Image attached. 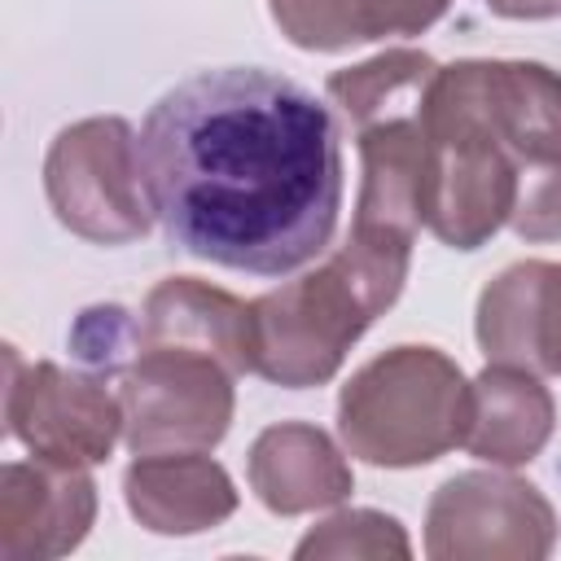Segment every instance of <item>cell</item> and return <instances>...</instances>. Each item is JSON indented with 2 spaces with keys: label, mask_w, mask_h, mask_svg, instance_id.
<instances>
[{
  "label": "cell",
  "mask_w": 561,
  "mask_h": 561,
  "mask_svg": "<svg viewBox=\"0 0 561 561\" xmlns=\"http://www.w3.org/2000/svg\"><path fill=\"white\" fill-rule=\"evenodd\" d=\"M44 193L61 228L96 245L136 241L153 224L140 136L118 114H96L57 131L44 158Z\"/></svg>",
  "instance_id": "8992f818"
},
{
  "label": "cell",
  "mask_w": 561,
  "mask_h": 561,
  "mask_svg": "<svg viewBox=\"0 0 561 561\" xmlns=\"http://www.w3.org/2000/svg\"><path fill=\"white\" fill-rule=\"evenodd\" d=\"M473 329L486 364L561 377V263L526 259L504 267L482 289Z\"/></svg>",
  "instance_id": "8fae6325"
},
{
  "label": "cell",
  "mask_w": 561,
  "mask_h": 561,
  "mask_svg": "<svg viewBox=\"0 0 561 561\" xmlns=\"http://www.w3.org/2000/svg\"><path fill=\"white\" fill-rule=\"evenodd\" d=\"M552 543L557 513L526 478L469 469L430 495L425 552L434 561H543Z\"/></svg>",
  "instance_id": "ba28073f"
},
{
  "label": "cell",
  "mask_w": 561,
  "mask_h": 561,
  "mask_svg": "<svg viewBox=\"0 0 561 561\" xmlns=\"http://www.w3.org/2000/svg\"><path fill=\"white\" fill-rule=\"evenodd\" d=\"M412 241L355 232L316 272L250 302L254 373L285 390L337 377L359 333L403 294Z\"/></svg>",
  "instance_id": "7a4b0ae2"
},
{
  "label": "cell",
  "mask_w": 561,
  "mask_h": 561,
  "mask_svg": "<svg viewBox=\"0 0 561 561\" xmlns=\"http://www.w3.org/2000/svg\"><path fill=\"white\" fill-rule=\"evenodd\" d=\"M4 421L31 451L66 465L110 460L123 434V399L110 394V377L92 368L22 364L18 346H4Z\"/></svg>",
  "instance_id": "9c48e42d"
},
{
  "label": "cell",
  "mask_w": 561,
  "mask_h": 561,
  "mask_svg": "<svg viewBox=\"0 0 561 561\" xmlns=\"http://www.w3.org/2000/svg\"><path fill=\"white\" fill-rule=\"evenodd\" d=\"M140 162L171 245L202 263L289 276L337 228V123L276 70L224 66L180 79L145 114Z\"/></svg>",
  "instance_id": "6da1fadb"
},
{
  "label": "cell",
  "mask_w": 561,
  "mask_h": 561,
  "mask_svg": "<svg viewBox=\"0 0 561 561\" xmlns=\"http://www.w3.org/2000/svg\"><path fill=\"white\" fill-rule=\"evenodd\" d=\"M447 4L451 0H267L280 35L307 53L421 35L447 13Z\"/></svg>",
  "instance_id": "e0dca14e"
},
{
  "label": "cell",
  "mask_w": 561,
  "mask_h": 561,
  "mask_svg": "<svg viewBox=\"0 0 561 561\" xmlns=\"http://www.w3.org/2000/svg\"><path fill=\"white\" fill-rule=\"evenodd\" d=\"M491 13L513 18V22H539V18H557L561 0H482Z\"/></svg>",
  "instance_id": "44dd1931"
},
{
  "label": "cell",
  "mask_w": 561,
  "mask_h": 561,
  "mask_svg": "<svg viewBox=\"0 0 561 561\" xmlns=\"http://www.w3.org/2000/svg\"><path fill=\"white\" fill-rule=\"evenodd\" d=\"M473 101L517 167L508 228L522 241H561V75L543 61L469 57Z\"/></svg>",
  "instance_id": "5b68a950"
},
{
  "label": "cell",
  "mask_w": 561,
  "mask_h": 561,
  "mask_svg": "<svg viewBox=\"0 0 561 561\" xmlns=\"http://www.w3.org/2000/svg\"><path fill=\"white\" fill-rule=\"evenodd\" d=\"M232 368L175 346H140L118 373L123 443L131 456L210 451L232 425Z\"/></svg>",
  "instance_id": "52a82bcc"
},
{
  "label": "cell",
  "mask_w": 561,
  "mask_h": 561,
  "mask_svg": "<svg viewBox=\"0 0 561 561\" xmlns=\"http://www.w3.org/2000/svg\"><path fill=\"white\" fill-rule=\"evenodd\" d=\"M434 75H438V61L430 53L386 48V53L359 61V66L333 70L329 83H324V92L342 110V118L351 123V131H359V127H373L381 118L421 114Z\"/></svg>",
  "instance_id": "ac0fdd59"
},
{
  "label": "cell",
  "mask_w": 561,
  "mask_h": 561,
  "mask_svg": "<svg viewBox=\"0 0 561 561\" xmlns=\"http://www.w3.org/2000/svg\"><path fill=\"white\" fill-rule=\"evenodd\" d=\"M294 557L302 561H324V557H412V543L403 535V526L390 513L377 508H342L333 517H324L320 526H311Z\"/></svg>",
  "instance_id": "d6986e66"
},
{
  "label": "cell",
  "mask_w": 561,
  "mask_h": 561,
  "mask_svg": "<svg viewBox=\"0 0 561 561\" xmlns=\"http://www.w3.org/2000/svg\"><path fill=\"white\" fill-rule=\"evenodd\" d=\"M421 224L451 250L486 245L517 206V167L482 123L469 61L438 66L425 110Z\"/></svg>",
  "instance_id": "277c9868"
},
{
  "label": "cell",
  "mask_w": 561,
  "mask_h": 561,
  "mask_svg": "<svg viewBox=\"0 0 561 561\" xmlns=\"http://www.w3.org/2000/svg\"><path fill=\"white\" fill-rule=\"evenodd\" d=\"M245 473H250V491L276 517L333 508L355 486V473L337 451V443L307 421L267 425L250 447Z\"/></svg>",
  "instance_id": "5bb4252c"
},
{
  "label": "cell",
  "mask_w": 561,
  "mask_h": 561,
  "mask_svg": "<svg viewBox=\"0 0 561 561\" xmlns=\"http://www.w3.org/2000/svg\"><path fill=\"white\" fill-rule=\"evenodd\" d=\"M123 500L153 535H197L237 513V486L206 451L136 456L123 473Z\"/></svg>",
  "instance_id": "4fadbf2b"
},
{
  "label": "cell",
  "mask_w": 561,
  "mask_h": 561,
  "mask_svg": "<svg viewBox=\"0 0 561 561\" xmlns=\"http://www.w3.org/2000/svg\"><path fill=\"white\" fill-rule=\"evenodd\" d=\"M557 425V403L539 373L517 364H486L473 377V421L465 434L469 456L486 465H526L543 451Z\"/></svg>",
  "instance_id": "2e32d148"
},
{
  "label": "cell",
  "mask_w": 561,
  "mask_h": 561,
  "mask_svg": "<svg viewBox=\"0 0 561 561\" xmlns=\"http://www.w3.org/2000/svg\"><path fill=\"white\" fill-rule=\"evenodd\" d=\"M96 522V482L88 465L48 456L9 460L0 469V557L53 561L83 543Z\"/></svg>",
  "instance_id": "30bf717a"
},
{
  "label": "cell",
  "mask_w": 561,
  "mask_h": 561,
  "mask_svg": "<svg viewBox=\"0 0 561 561\" xmlns=\"http://www.w3.org/2000/svg\"><path fill=\"white\" fill-rule=\"evenodd\" d=\"M140 346L197 351L241 377L254 373V316L228 289L197 276H167L140 307Z\"/></svg>",
  "instance_id": "7c38bea8"
},
{
  "label": "cell",
  "mask_w": 561,
  "mask_h": 561,
  "mask_svg": "<svg viewBox=\"0 0 561 561\" xmlns=\"http://www.w3.org/2000/svg\"><path fill=\"white\" fill-rule=\"evenodd\" d=\"M473 381L434 346H390L337 394V434L351 456L386 469H416L465 447Z\"/></svg>",
  "instance_id": "3957f363"
},
{
  "label": "cell",
  "mask_w": 561,
  "mask_h": 561,
  "mask_svg": "<svg viewBox=\"0 0 561 561\" xmlns=\"http://www.w3.org/2000/svg\"><path fill=\"white\" fill-rule=\"evenodd\" d=\"M355 140H359V202L351 228L394 241H416L421 175H425L421 114L381 118L373 127H359Z\"/></svg>",
  "instance_id": "9a60e30c"
},
{
  "label": "cell",
  "mask_w": 561,
  "mask_h": 561,
  "mask_svg": "<svg viewBox=\"0 0 561 561\" xmlns=\"http://www.w3.org/2000/svg\"><path fill=\"white\" fill-rule=\"evenodd\" d=\"M70 355L83 368L114 377V373H123L140 355V324L118 302L83 307L79 320L70 324Z\"/></svg>",
  "instance_id": "ffe728a7"
}]
</instances>
